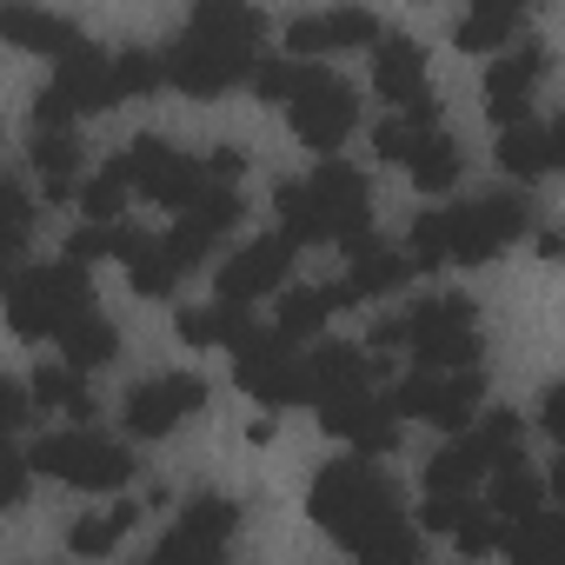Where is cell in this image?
<instances>
[{"instance_id": "6da1fadb", "label": "cell", "mask_w": 565, "mask_h": 565, "mask_svg": "<svg viewBox=\"0 0 565 565\" xmlns=\"http://www.w3.org/2000/svg\"><path fill=\"white\" fill-rule=\"evenodd\" d=\"M313 519H320L327 539H340L353 558H373V565L380 558L399 565V558L419 552V532L399 525V499L366 459H340L313 479Z\"/></svg>"}, {"instance_id": "7a4b0ae2", "label": "cell", "mask_w": 565, "mask_h": 565, "mask_svg": "<svg viewBox=\"0 0 565 565\" xmlns=\"http://www.w3.org/2000/svg\"><path fill=\"white\" fill-rule=\"evenodd\" d=\"M525 226L532 220H525V206L512 193H492V200H472V206H446V213H419L413 220V266H486Z\"/></svg>"}, {"instance_id": "3957f363", "label": "cell", "mask_w": 565, "mask_h": 565, "mask_svg": "<svg viewBox=\"0 0 565 565\" xmlns=\"http://www.w3.org/2000/svg\"><path fill=\"white\" fill-rule=\"evenodd\" d=\"M279 226H287L300 246L307 239H333L347 253H360L373 239V220H366V180L353 167H320L313 180H294L279 186Z\"/></svg>"}, {"instance_id": "277c9868", "label": "cell", "mask_w": 565, "mask_h": 565, "mask_svg": "<svg viewBox=\"0 0 565 565\" xmlns=\"http://www.w3.org/2000/svg\"><path fill=\"white\" fill-rule=\"evenodd\" d=\"M87 266L61 259V266H14L8 273V327L21 340H61V327H74L87 313Z\"/></svg>"}, {"instance_id": "5b68a950", "label": "cell", "mask_w": 565, "mask_h": 565, "mask_svg": "<svg viewBox=\"0 0 565 565\" xmlns=\"http://www.w3.org/2000/svg\"><path fill=\"white\" fill-rule=\"evenodd\" d=\"M300 340H287V333H253L246 347H233V380L259 399V406H300V399H313V366L294 353Z\"/></svg>"}, {"instance_id": "8992f818", "label": "cell", "mask_w": 565, "mask_h": 565, "mask_svg": "<svg viewBox=\"0 0 565 565\" xmlns=\"http://www.w3.org/2000/svg\"><path fill=\"white\" fill-rule=\"evenodd\" d=\"M114 100H120L114 61H107V54H94V47L81 41L74 54H61V61H54V87L34 100V127H67V120H81V114H107Z\"/></svg>"}, {"instance_id": "52a82bcc", "label": "cell", "mask_w": 565, "mask_h": 565, "mask_svg": "<svg viewBox=\"0 0 565 565\" xmlns=\"http://www.w3.org/2000/svg\"><path fill=\"white\" fill-rule=\"evenodd\" d=\"M386 399H393L399 419H426L439 433H459L472 419V406L486 399V373L479 366H426V373L399 380Z\"/></svg>"}, {"instance_id": "ba28073f", "label": "cell", "mask_w": 565, "mask_h": 565, "mask_svg": "<svg viewBox=\"0 0 565 565\" xmlns=\"http://www.w3.org/2000/svg\"><path fill=\"white\" fill-rule=\"evenodd\" d=\"M34 466L54 472L61 486H81V492H114V486L134 479L127 446H114V439H100V433H87V426H74V433H47V439L34 446Z\"/></svg>"}, {"instance_id": "9c48e42d", "label": "cell", "mask_w": 565, "mask_h": 565, "mask_svg": "<svg viewBox=\"0 0 565 565\" xmlns=\"http://www.w3.org/2000/svg\"><path fill=\"white\" fill-rule=\"evenodd\" d=\"M120 160H127L134 193H147L153 206H173V213H186L206 186H226V180H213V167H206V160L173 153L160 134H140V140H134V153H120Z\"/></svg>"}, {"instance_id": "30bf717a", "label": "cell", "mask_w": 565, "mask_h": 565, "mask_svg": "<svg viewBox=\"0 0 565 565\" xmlns=\"http://www.w3.org/2000/svg\"><path fill=\"white\" fill-rule=\"evenodd\" d=\"M406 347L426 366H479V320L466 300H419L406 313Z\"/></svg>"}, {"instance_id": "8fae6325", "label": "cell", "mask_w": 565, "mask_h": 565, "mask_svg": "<svg viewBox=\"0 0 565 565\" xmlns=\"http://www.w3.org/2000/svg\"><path fill=\"white\" fill-rule=\"evenodd\" d=\"M253 67H259L253 47H213V41H193V34H186V41L167 54V87H180L186 100H220L226 87L253 81Z\"/></svg>"}, {"instance_id": "7c38bea8", "label": "cell", "mask_w": 565, "mask_h": 565, "mask_svg": "<svg viewBox=\"0 0 565 565\" xmlns=\"http://www.w3.org/2000/svg\"><path fill=\"white\" fill-rule=\"evenodd\" d=\"M287 114H294V134H300L307 147L333 153V147L353 134V120H360V100H353V87H347V81H333V74L307 67V81H300V94L287 100Z\"/></svg>"}, {"instance_id": "4fadbf2b", "label": "cell", "mask_w": 565, "mask_h": 565, "mask_svg": "<svg viewBox=\"0 0 565 565\" xmlns=\"http://www.w3.org/2000/svg\"><path fill=\"white\" fill-rule=\"evenodd\" d=\"M320 426L333 433V439H347L353 452H393V439H399V413H393V399H373V386L366 393H327L320 406Z\"/></svg>"}, {"instance_id": "5bb4252c", "label": "cell", "mask_w": 565, "mask_h": 565, "mask_svg": "<svg viewBox=\"0 0 565 565\" xmlns=\"http://www.w3.org/2000/svg\"><path fill=\"white\" fill-rule=\"evenodd\" d=\"M200 406H206V380H193V373H160V380L134 386V399H127V433L167 439V433L186 426Z\"/></svg>"}, {"instance_id": "9a60e30c", "label": "cell", "mask_w": 565, "mask_h": 565, "mask_svg": "<svg viewBox=\"0 0 565 565\" xmlns=\"http://www.w3.org/2000/svg\"><path fill=\"white\" fill-rule=\"evenodd\" d=\"M233 525H239V505L233 499H220V492H193L186 499V512H180V525L160 539V552H153V565H186V558H213L226 539H233Z\"/></svg>"}, {"instance_id": "2e32d148", "label": "cell", "mask_w": 565, "mask_h": 565, "mask_svg": "<svg viewBox=\"0 0 565 565\" xmlns=\"http://www.w3.org/2000/svg\"><path fill=\"white\" fill-rule=\"evenodd\" d=\"M294 253H300V239L279 226V233H266V239H253L246 253H233L226 266H220V300H266L279 279L294 273Z\"/></svg>"}, {"instance_id": "e0dca14e", "label": "cell", "mask_w": 565, "mask_h": 565, "mask_svg": "<svg viewBox=\"0 0 565 565\" xmlns=\"http://www.w3.org/2000/svg\"><path fill=\"white\" fill-rule=\"evenodd\" d=\"M380 21L366 8H327V14H300L287 28V54H340V47H380Z\"/></svg>"}, {"instance_id": "ac0fdd59", "label": "cell", "mask_w": 565, "mask_h": 565, "mask_svg": "<svg viewBox=\"0 0 565 565\" xmlns=\"http://www.w3.org/2000/svg\"><path fill=\"white\" fill-rule=\"evenodd\" d=\"M545 74V47H519V54H505L492 74H486V114L499 120V127H519L525 114H532V81Z\"/></svg>"}, {"instance_id": "d6986e66", "label": "cell", "mask_w": 565, "mask_h": 565, "mask_svg": "<svg viewBox=\"0 0 565 565\" xmlns=\"http://www.w3.org/2000/svg\"><path fill=\"white\" fill-rule=\"evenodd\" d=\"M360 300V287H353V279H333V287H300V294H287V300H279V333H287V340H313L333 313H347Z\"/></svg>"}, {"instance_id": "ffe728a7", "label": "cell", "mask_w": 565, "mask_h": 565, "mask_svg": "<svg viewBox=\"0 0 565 565\" xmlns=\"http://www.w3.org/2000/svg\"><path fill=\"white\" fill-rule=\"evenodd\" d=\"M373 94L399 100V107L413 94H426V54L413 41H399V34H380V47H373Z\"/></svg>"}, {"instance_id": "44dd1931", "label": "cell", "mask_w": 565, "mask_h": 565, "mask_svg": "<svg viewBox=\"0 0 565 565\" xmlns=\"http://www.w3.org/2000/svg\"><path fill=\"white\" fill-rule=\"evenodd\" d=\"M180 340L186 347H246L259 327H253V313L239 307V300H213V307H186L180 320Z\"/></svg>"}, {"instance_id": "7402d4cb", "label": "cell", "mask_w": 565, "mask_h": 565, "mask_svg": "<svg viewBox=\"0 0 565 565\" xmlns=\"http://www.w3.org/2000/svg\"><path fill=\"white\" fill-rule=\"evenodd\" d=\"M0 34H8L14 47H28V54H54V61L81 47L74 21H61V14H41V8H21V0H14L8 14H0Z\"/></svg>"}, {"instance_id": "603a6c76", "label": "cell", "mask_w": 565, "mask_h": 565, "mask_svg": "<svg viewBox=\"0 0 565 565\" xmlns=\"http://www.w3.org/2000/svg\"><path fill=\"white\" fill-rule=\"evenodd\" d=\"M525 21V0H472V14L459 21V54H499Z\"/></svg>"}, {"instance_id": "cb8c5ba5", "label": "cell", "mask_w": 565, "mask_h": 565, "mask_svg": "<svg viewBox=\"0 0 565 565\" xmlns=\"http://www.w3.org/2000/svg\"><path fill=\"white\" fill-rule=\"evenodd\" d=\"M307 366H313V399H327V393H366L380 380V353L366 360L360 347H320V353H307Z\"/></svg>"}, {"instance_id": "d4e9b609", "label": "cell", "mask_w": 565, "mask_h": 565, "mask_svg": "<svg viewBox=\"0 0 565 565\" xmlns=\"http://www.w3.org/2000/svg\"><path fill=\"white\" fill-rule=\"evenodd\" d=\"M186 34H193V41H213V47H253L259 8H253V0H200Z\"/></svg>"}, {"instance_id": "484cf974", "label": "cell", "mask_w": 565, "mask_h": 565, "mask_svg": "<svg viewBox=\"0 0 565 565\" xmlns=\"http://www.w3.org/2000/svg\"><path fill=\"white\" fill-rule=\"evenodd\" d=\"M140 253H147V233L127 226V220H87V226L67 239V259H81V266H94V259H120V266H134Z\"/></svg>"}, {"instance_id": "4316f807", "label": "cell", "mask_w": 565, "mask_h": 565, "mask_svg": "<svg viewBox=\"0 0 565 565\" xmlns=\"http://www.w3.org/2000/svg\"><path fill=\"white\" fill-rule=\"evenodd\" d=\"M499 552L525 558V565H545V558H565V512H532V519H505V539Z\"/></svg>"}, {"instance_id": "83f0119b", "label": "cell", "mask_w": 565, "mask_h": 565, "mask_svg": "<svg viewBox=\"0 0 565 565\" xmlns=\"http://www.w3.org/2000/svg\"><path fill=\"white\" fill-rule=\"evenodd\" d=\"M54 347H61V360H67V366L94 373V366H107V360L120 353V333H114V327H107V320H100V313L87 307V313H81L74 327H61V340H54Z\"/></svg>"}, {"instance_id": "f1b7e54d", "label": "cell", "mask_w": 565, "mask_h": 565, "mask_svg": "<svg viewBox=\"0 0 565 565\" xmlns=\"http://www.w3.org/2000/svg\"><path fill=\"white\" fill-rule=\"evenodd\" d=\"M545 479H532L519 459H505V466H492V492H486V512H499V519H532L539 505H545Z\"/></svg>"}, {"instance_id": "f546056e", "label": "cell", "mask_w": 565, "mask_h": 565, "mask_svg": "<svg viewBox=\"0 0 565 565\" xmlns=\"http://www.w3.org/2000/svg\"><path fill=\"white\" fill-rule=\"evenodd\" d=\"M406 167H413L419 193H446V186H459V147H452V140H446L439 127H426V134L413 140Z\"/></svg>"}, {"instance_id": "4dcf8cb0", "label": "cell", "mask_w": 565, "mask_h": 565, "mask_svg": "<svg viewBox=\"0 0 565 565\" xmlns=\"http://www.w3.org/2000/svg\"><path fill=\"white\" fill-rule=\"evenodd\" d=\"M74 167H81L74 134H67V127H41V140H34V173L47 180V193H54V200H67V193H74Z\"/></svg>"}, {"instance_id": "1f68e13d", "label": "cell", "mask_w": 565, "mask_h": 565, "mask_svg": "<svg viewBox=\"0 0 565 565\" xmlns=\"http://www.w3.org/2000/svg\"><path fill=\"white\" fill-rule=\"evenodd\" d=\"M353 287H360V300L366 294H393V287H406V279H413V259H399V253H386L380 239H366L360 253H353Z\"/></svg>"}, {"instance_id": "d6a6232c", "label": "cell", "mask_w": 565, "mask_h": 565, "mask_svg": "<svg viewBox=\"0 0 565 565\" xmlns=\"http://www.w3.org/2000/svg\"><path fill=\"white\" fill-rule=\"evenodd\" d=\"M134 505H107V512H87L74 532H67V552H81V558H100V552H114L127 532H134Z\"/></svg>"}, {"instance_id": "836d02e7", "label": "cell", "mask_w": 565, "mask_h": 565, "mask_svg": "<svg viewBox=\"0 0 565 565\" xmlns=\"http://www.w3.org/2000/svg\"><path fill=\"white\" fill-rule=\"evenodd\" d=\"M34 399H41V406H61L67 419H94V393L81 386V366H67V360L34 373Z\"/></svg>"}, {"instance_id": "e575fe53", "label": "cell", "mask_w": 565, "mask_h": 565, "mask_svg": "<svg viewBox=\"0 0 565 565\" xmlns=\"http://www.w3.org/2000/svg\"><path fill=\"white\" fill-rule=\"evenodd\" d=\"M127 193H134V180H127V160H107V167H100V173L81 186V206H87V220H120Z\"/></svg>"}, {"instance_id": "d590c367", "label": "cell", "mask_w": 565, "mask_h": 565, "mask_svg": "<svg viewBox=\"0 0 565 565\" xmlns=\"http://www.w3.org/2000/svg\"><path fill=\"white\" fill-rule=\"evenodd\" d=\"M127 273H134V294H147V300H160V294H173V287H180V266L160 253V239H147V253H140Z\"/></svg>"}, {"instance_id": "8d00e7d4", "label": "cell", "mask_w": 565, "mask_h": 565, "mask_svg": "<svg viewBox=\"0 0 565 565\" xmlns=\"http://www.w3.org/2000/svg\"><path fill=\"white\" fill-rule=\"evenodd\" d=\"M114 81H120V100H140V94H153L167 81V54H120Z\"/></svg>"}, {"instance_id": "74e56055", "label": "cell", "mask_w": 565, "mask_h": 565, "mask_svg": "<svg viewBox=\"0 0 565 565\" xmlns=\"http://www.w3.org/2000/svg\"><path fill=\"white\" fill-rule=\"evenodd\" d=\"M300 81H307L300 54H294V61H259V67H253V94H259V100H294Z\"/></svg>"}, {"instance_id": "f35d334b", "label": "cell", "mask_w": 565, "mask_h": 565, "mask_svg": "<svg viewBox=\"0 0 565 565\" xmlns=\"http://www.w3.org/2000/svg\"><path fill=\"white\" fill-rule=\"evenodd\" d=\"M466 512H472L466 492H426V512H419V519H426V532H459Z\"/></svg>"}, {"instance_id": "ab89813d", "label": "cell", "mask_w": 565, "mask_h": 565, "mask_svg": "<svg viewBox=\"0 0 565 565\" xmlns=\"http://www.w3.org/2000/svg\"><path fill=\"white\" fill-rule=\"evenodd\" d=\"M0 206H8V253H21L28 233H34V206H28L21 186H0Z\"/></svg>"}, {"instance_id": "60d3db41", "label": "cell", "mask_w": 565, "mask_h": 565, "mask_svg": "<svg viewBox=\"0 0 565 565\" xmlns=\"http://www.w3.org/2000/svg\"><path fill=\"white\" fill-rule=\"evenodd\" d=\"M452 539H459V552H499V539H505V525H492V519H479V505H472V512L459 519V532H452Z\"/></svg>"}, {"instance_id": "b9f144b4", "label": "cell", "mask_w": 565, "mask_h": 565, "mask_svg": "<svg viewBox=\"0 0 565 565\" xmlns=\"http://www.w3.org/2000/svg\"><path fill=\"white\" fill-rule=\"evenodd\" d=\"M28 466H34V452H0V505H21Z\"/></svg>"}, {"instance_id": "7bdbcfd3", "label": "cell", "mask_w": 565, "mask_h": 565, "mask_svg": "<svg viewBox=\"0 0 565 565\" xmlns=\"http://www.w3.org/2000/svg\"><path fill=\"white\" fill-rule=\"evenodd\" d=\"M539 426H545V433L565 446V386H552V393H545V406H539Z\"/></svg>"}, {"instance_id": "ee69618b", "label": "cell", "mask_w": 565, "mask_h": 565, "mask_svg": "<svg viewBox=\"0 0 565 565\" xmlns=\"http://www.w3.org/2000/svg\"><path fill=\"white\" fill-rule=\"evenodd\" d=\"M28 393H34V386H14V380L0 386V419H8V426H21V419H28Z\"/></svg>"}, {"instance_id": "f6af8a7d", "label": "cell", "mask_w": 565, "mask_h": 565, "mask_svg": "<svg viewBox=\"0 0 565 565\" xmlns=\"http://www.w3.org/2000/svg\"><path fill=\"white\" fill-rule=\"evenodd\" d=\"M545 167H565V120H545Z\"/></svg>"}, {"instance_id": "bcb514c9", "label": "cell", "mask_w": 565, "mask_h": 565, "mask_svg": "<svg viewBox=\"0 0 565 565\" xmlns=\"http://www.w3.org/2000/svg\"><path fill=\"white\" fill-rule=\"evenodd\" d=\"M373 347H406V320H380L373 327Z\"/></svg>"}, {"instance_id": "7dc6e473", "label": "cell", "mask_w": 565, "mask_h": 565, "mask_svg": "<svg viewBox=\"0 0 565 565\" xmlns=\"http://www.w3.org/2000/svg\"><path fill=\"white\" fill-rule=\"evenodd\" d=\"M539 253H545V259H565V233H558V226H545V233H539Z\"/></svg>"}, {"instance_id": "c3c4849f", "label": "cell", "mask_w": 565, "mask_h": 565, "mask_svg": "<svg viewBox=\"0 0 565 565\" xmlns=\"http://www.w3.org/2000/svg\"><path fill=\"white\" fill-rule=\"evenodd\" d=\"M552 492H558V499H565V459H558V466H552Z\"/></svg>"}]
</instances>
